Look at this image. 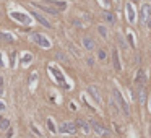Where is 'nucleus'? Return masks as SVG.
<instances>
[{
    "label": "nucleus",
    "mask_w": 151,
    "mask_h": 138,
    "mask_svg": "<svg viewBox=\"0 0 151 138\" xmlns=\"http://www.w3.org/2000/svg\"><path fill=\"white\" fill-rule=\"evenodd\" d=\"M114 98L117 99V104H119V107L122 109V112L125 114V115H130V109H128V104L125 102V99L122 98V94L119 89H114Z\"/></svg>",
    "instance_id": "obj_1"
},
{
    "label": "nucleus",
    "mask_w": 151,
    "mask_h": 138,
    "mask_svg": "<svg viewBox=\"0 0 151 138\" xmlns=\"http://www.w3.org/2000/svg\"><path fill=\"white\" fill-rule=\"evenodd\" d=\"M31 38H33V39H34V42H36L37 46H41V47H45V49H47V47H50V41L47 39V38H45L44 34L34 33V34L31 36Z\"/></svg>",
    "instance_id": "obj_2"
},
{
    "label": "nucleus",
    "mask_w": 151,
    "mask_h": 138,
    "mask_svg": "<svg viewBox=\"0 0 151 138\" xmlns=\"http://www.w3.org/2000/svg\"><path fill=\"white\" fill-rule=\"evenodd\" d=\"M150 18H151V5H150V3H143V7H141V11H140V20H141V23H146Z\"/></svg>",
    "instance_id": "obj_3"
},
{
    "label": "nucleus",
    "mask_w": 151,
    "mask_h": 138,
    "mask_svg": "<svg viewBox=\"0 0 151 138\" xmlns=\"http://www.w3.org/2000/svg\"><path fill=\"white\" fill-rule=\"evenodd\" d=\"M59 132L60 133H70V135H73V133L76 132V125L73 122H63L59 127Z\"/></svg>",
    "instance_id": "obj_4"
},
{
    "label": "nucleus",
    "mask_w": 151,
    "mask_h": 138,
    "mask_svg": "<svg viewBox=\"0 0 151 138\" xmlns=\"http://www.w3.org/2000/svg\"><path fill=\"white\" fill-rule=\"evenodd\" d=\"M49 72L55 75V80L59 81V84H60V86H63V88H68V84L65 83V78H63V75H62L60 72L55 68V67H49Z\"/></svg>",
    "instance_id": "obj_5"
},
{
    "label": "nucleus",
    "mask_w": 151,
    "mask_h": 138,
    "mask_svg": "<svg viewBox=\"0 0 151 138\" xmlns=\"http://www.w3.org/2000/svg\"><path fill=\"white\" fill-rule=\"evenodd\" d=\"M10 16L13 18V20H18V21H21V23H25V25H29L31 23L29 16L25 15V13H20V11H11Z\"/></svg>",
    "instance_id": "obj_6"
},
{
    "label": "nucleus",
    "mask_w": 151,
    "mask_h": 138,
    "mask_svg": "<svg viewBox=\"0 0 151 138\" xmlns=\"http://www.w3.org/2000/svg\"><path fill=\"white\" fill-rule=\"evenodd\" d=\"M88 93L94 98V101L98 104H102V99H101V94H99V89H98V86H94V84H90L88 86Z\"/></svg>",
    "instance_id": "obj_7"
},
{
    "label": "nucleus",
    "mask_w": 151,
    "mask_h": 138,
    "mask_svg": "<svg viewBox=\"0 0 151 138\" xmlns=\"http://www.w3.org/2000/svg\"><path fill=\"white\" fill-rule=\"evenodd\" d=\"M90 127H91V128H94V132L98 133V135H102V137H106V135H109V132H107L106 128L102 127L101 123L94 122V120H91V122H90Z\"/></svg>",
    "instance_id": "obj_8"
},
{
    "label": "nucleus",
    "mask_w": 151,
    "mask_h": 138,
    "mask_svg": "<svg viewBox=\"0 0 151 138\" xmlns=\"http://www.w3.org/2000/svg\"><path fill=\"white\" fill-rule=\"evenodd\" d=\"M33 5L37 7L39 10H44L45 13H50V15H57V13H59V10H57V8H54V7L47 5V3H33Z\"/></svg>",
    "instance_id": "obj_9"
},
{
    "label": "nucleus",
    "mask_w": 151,
    "mask_h": 138,
    "mask_svg": "<svg viewBox=\"0 0 151 138\" xmlns=\"http://www.w3.org/2000/svg\"><path fill=\"white\" fill-rule=\"evenodd\" d=\"M33 16H34V18L39 21L42 26H45V28H52V26H50V23H49V20H45V18L41 15V13H37V11H33Z\"/></svg>",
    "instance_id": "obj_10"
},
{
    "label": "nucleus",
    "mask_w": 151,
    "mask_h": 138,
    "mask_svg": "<svg viewBox=\"0 0 151 138\" xmlns=\"http://www.w3.org/2000/svg\"><path fill=\"white\" fill-rule=\"evenodd\" d=\"M75 125H78V127H80L85 133H90V130H91L90 123L86 122V120H83V119H76V123H75Z\"/></svg>",
    "instance_id": "obj_11"
},
{
    "label": "nucleus",
    "mask_w": 151,
    "mask_h": 138,
    "mask_svg": "<svg viewBox=\"0 0 151 138\" xmlns=\"http://www.w3.org/2000/svg\"><path fill=\"white\" fill-rule=\"evenodd\" d=\"M112 59H114V68H116L117 72H120L122 65H120V60H119V52H117V49L112 50Z\"/></svg>",
    "instance_id": "obj_12"
},
{
    "label": "nucleus",
    "mask_w": 151,
    "mask_h": 138,
    "mask_svg": "<svg viewBox=\"0 0 151 138\" xmlns=\"http://www.w3.org/2000/svg\"><path fill=\"white\" fill-rule=\"evenodd\" d=\"M125 10H127V18H128V21L133 23V21H135V10H133V7H132L130 3H127Z\"/></svg>",
    "instance_id": "obj_13"
},
{
    "label": "nucleus",
    "mask_w": 151,
    "mask_h": 138,
    "mask_svg": "<svg viewBox=\"0 0 151 138\" xmlns=\"http://www.w3.org/2000/svg\"><path fill=\"white\" fill-rule=\"evenodd\" d=\"M136 83L140 84V86H145L146 83V73L143 70H138V75H136Z\"/></svg>",
    "instance_id": "obj_14"
},
{
    "label": "nucleus",
    "mask_w": 151,
    "mask_h": 138,
    "mask_svg": "<svg viewBox=\"0 0 151 138\" xmlns=\"http://www.w3.org/2000/svg\"><path fill=\"white\" fill-rule=\"evenodd\" d=\"M49 5L50 7L54 5V8H57V10H65L67 8L65 2H57V0H49Z\"/></svg>",
    "instance_id": "obj_15"
},
{
    "label": "nucleus",
    "mask_w": 151,
    "mask_h": 138,
    "mask_svg": "<svg viewBox=\"0 0 151 138\" xmlns=\"http://www.w3.org/2000/svg\"><path fill=\"white\" fill-rule=\"evenodd\" d=\"M83 44H85V47L88 50H93L96 47V44H94V41L91 39V38H83Z\"/></svg>",
    "instance_id": "obj_16"
},
{
    "label": "nucleus",
    "mask_w": 151,
    "mask_h": 138,
    "mask_svg": "<svg viewBox=\"0 0 151 138\" xmlns=\"http://www.w3.org/2000/svg\"><path fill=\"white\" fill-rule=\"evenodd\" d=\"M104 20L107 21V23H116V16H114V13L112 11H104Z\"/></svg>",
    "instance_id": "obj_17"
},
{
    "label": "nucleus",
    "mask_w": 151,
    "mask_h": 138,
    "mask_svg": "<svg viewBox=\"0 0 151 138\" xmlns=\"http://www.w3.org/2000/svg\"><path fill=\"white\" fill-rule=\"evenodd\" d=\"M0 39L7 41V42H11V41H15V38L11 34H8V33H0Z\"/></svg>",
    "instance_id": "obj_18"
},
{
    "label": "nucleus",
    "mask_w": 151,
    "mask_h": 138,
    "mask_svg": "<svg viewBox=\"0 0 151 138\" xmlns=\"http://www.w3.org/2000/svg\"><path fill=\"white\" fill-rule=\"evenodd\" d=\"M8 127H10V120L2 119V120H0V130H8Z\"/></svg>",
    "instance_id": "obj_19"
},
{
    "label": "nucleus",
    "mask_w": 151,
    "mask_h": 138,
    "mask_svg": "<svg viewBox=\"0 0 151 138\" xmlns=\"http://www.w3.org/2000/svg\"><path fill=\"white\" fill-rule=\"evenodd\" d=\"M68 49H70L71 52H73V55H76V57H81V50H80V49H76L75 46L71 44V42L68 44Z\"/></svg>",
    "instance_id": "obj_20"
},
{
    "label": "nucleus",
    "mask_w": 151,
    "mask_h": 138,
    "mask_svg": "<svg viewBox=\"0 0 151 138\" xmlns=\"http://www.w3.org/2000/svg\"><path fill=\"white\" fill-rule=\"evenodd\" d=\"M127 36H128V42H130L132 47H135V41H133V34H132V31L128 29L127 31Z\"/></svg>",
    "instance_id": "obj_21"
},
{
    "label": "nucleus",
    "mask_w": 151,
    "mask_h": 138,
    "mask_svg": "<svg viewBox=\"0 0 151 138\" xmlns=\"http://www.w3.org/2000/svg\"><path fill=\"white\" fill-rule=\"evenodd\" d=\"M138 93H140V94H138V98H140V102L143 104V102H145V98H146V93H145V89L141 88L140 91H138Z\"/></svg>",
    "instance_id": "obj_22"
},
{
    "label": "nucleus",
    "mask_w": 151,
    "mask_h": 138,
    "mask_svg": "<svg viewBox=\"0 0 151 138\" xmlns=\"http://www.w3.org/2000/svg\"><path fill=\"white\" fill-rule=\"evenodd\" d=\"M98 57H99L101 60H104V59H106V57H107L106 50H104V49H99V50H98Z\"/></svg>",
    "instance_id": "obj_23"
},
{
    "label": "nucleus",
    "mask_w": 151,
    "mask_h": 138,
    "mask_svg": "<svg viewBox=\"0 0 151 138\" xmlns=\"http://www.w3.org/2000/svg\"><path fill=\"white\" fill-rule=\"evenodd\" d=\"M47 127H49V130L50 132H57V128H55V125H54V122H52V120H47Z\"/></svg>",
    "instance_id": "obj_24"
},
{
    "label": "nucleus",
    "mask_w": 151,
    "mask_h": 138,
    "mask_svg": "<svg viewBox=\"0 0 151 138\" xmlns=\"http://www.w3.org/2000/svg\"><path fill=\"white\" fill-rule=\"evenodd\" d=\"M98 29H99V33H101L102 36H104V38H107V31H106V28H104L102 25H99V26H98Z\"/></svg>",
    "instance_id": "obj_25"
},
{
    "label": "nucleus",
    "mask_w": 151,
    "mask_h": 138,
    "mask_svg": "<svg viewBox=\"0 0 151 138\" xmlns=\"http://www.w3.org/2000/svg\"><path fill=\"white\" fill-rule=\"evenodd\" d=\"M57 57L62 60V62H65V64H68V59H67V55H63L62 52H57Z\"/></svg>",
    "instance_id": "obj_26"
},
{
    "label": "nucleus",
    "mask_w": 151,
    "mask_h": 138,
    "mask_svg": "<svg viewBox=\"0 0 151 138\" xmlns=\"http://www.w3.org/2000/svg\"><path fill=\"white\" fill-rule=\"evenodd\" d=\"M31 59H33L31 55H25V57H23V64H26V62H31Z\"/></svg>",
    "instance_id": "obj_27"
},
{
    "label": "nucleus",
    "mask_w": 151,
    "mask_h": 138,
    "mask_svg": "<svg viewBox=\"0 0 151 138\" xmlns=\"http://www.w3.org/2000/svg\"><path fill=\"white\" fill-rule=\"evenodd\" d=\"M86 64H88V65H93V64H94V60H93V59H90V57H88V59H86Z\"/></svg>",
    "instance_id": "obj_28"
},
{
    "label": "nucleus",
    "mask_w": 151,
    "mask_h": 138,
    "mask_svg": "<svg viewBox=\"0 0 151 138\" xmlns=\"http://www.w3.org/2000/svg\"><path fill=\"white\" fill-rule=\"evenodd\" d=\"M0 111H5V104L2 102V101H0Z\"/></svg>",
    "instance_id": "obj_29"
},
{
    "label": "nucleus",
    "mask_w": 151,
    "mask_h": 138,
    "mask_svg": "<svg viewBox=\"0 0 151 138\" xmlns=\"http://www.w3.org/2000/svg\"><path fill=\"white\" fill-rule=\"evenodd\" d=\"M104 2H106V5H109V3H111V0H104Z\"/></svg>",
    "instance_id": "obj_30"
},
{
    "label": "nucleus",
    "mask_w": 151,
    "mask_h": 138,
    "mask_svg": "<svg viewBox=\"0 0 151 138\" xmlns=\"http://www.w3.org/2000/svg\"><path fill=\"white\" fill-rule=\"evenodd\" d=\"M2 84H3V80H2V78H0V86H2Z\"/></svg>",
    "instance_id": "obj_31"
},
{
    "label": "nucleus",
    "mask_w": 151,
    "mask_h": 138,
    "mask_svg": "<svg viewBox=\"0 0 151 138\" xmlns=\"http://www.w3.org/2000/svg\"><path fill=\"white\" fill-rule=\"evenodd\" d=\"M0 120H2V119H0Z\"/></svg>",
    "instance_id": "obj_32"
}]
</instances>
